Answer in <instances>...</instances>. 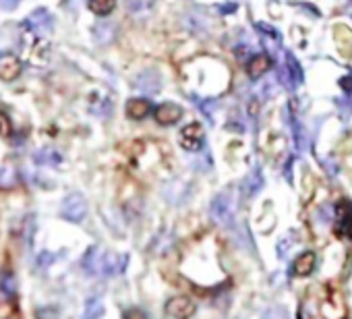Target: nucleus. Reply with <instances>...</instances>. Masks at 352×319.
I'll use <instances>...</instances> for the list:
<instances>
[{
    "label": "nucleus",
    "mask_w": 352,
    "mask_h": 319,
    "mask_svg": "<svg viewBox=\"0 0 352 319\" xmlns=\"http://www.w3.org/2000/svg\"><path fill=\"white\" fill-rule=\"evenodd\" d=\"M153 116H155V120L160 122V124H164V126H168V124H174V122H179L181 120V116H183V110H181V106H176V104H162V106H157V110L153 112Z\"/></svg>",
    "instance_id": "nucleus-8"
},
{
    "label": "nucleus",
    "mask_w": 352,
    "mask_h": 319,
    "mask_svg": "<svg viewBox=\"0 0 352 319\" xmlns=\"http://www.w3.org/2000/svg\"><path fill=\"white\" fill-rule=\"evenodd\" d=\"M166 311H168V315H172L174 319H189V317H193V313H195V305H193V300L187 298V296H174V298L168 300Z\"/></svg>",
    "instance_id": "nucleus-5"
},
{
    "label": "nucleus",
    "mask_w": 352,
    "mask_h": 319,
    "mask_svg": "<svg viewBox=\"0 0 352 319\" xmlns=\"http://www.w3.org/2000/svg\"><path fill=\"white\" fill-rule=\"evenodd\" d=\"M17 5H19V0H0V7H3L5 11H13Z\"/></svg>",
    "instance_id": "nucleus-24"
},
{
    "label": "nucleus",
    "mask_w": 352,
    "mask_h": 319,
    "mask_svg": "<svg viewBox=\"0 0 352 319\" xmlns=\"http://www.w3.org/2000/svg\"><path fill=\"white\" fill-rule=\"evenodd\" d=\"M143 3H145V0H126V7L135 13V11H139L143 7Z\"/></svg>",
    "instance_id": "nucleus-25"
},
{
    "label": "nucleus",
    "mask_w": 352,
    "mask_h": 319,
    "mask_svg": "<svg viewBox=\"0 0 352 319\" xmlns=\"http://www.w3.org/2000/svg\"><path fill=\"white\" fill-rule=\"evenodd\" d=\"M135 85H137V89H141V91H145V94H157L160 91V77L155 75V73H151V71H147V73H143L141 77H137V81H135Z\"/></svg>",
    "instance_id": "nucleus-13"
},
{
    "label": "nucleus",
    "mask_w": 352,
    "mask_h": 319,
    "mask_svg": "<svg viewBox=\"0 0 352 319\" xmlns=\"http://www.w3.org/2000/svg\"><path fill=\"white\" fill-rule=\"evenodd\" d=\"M87 7L96 13V15H110L116 7V0H87Z\"/></svg>",
    "instance_id": "nucleus-15"
},
{
    "label": "nucleus",
    "mask_w": 352,
    "mask_h": 319,
    "mask_svg": "<svg viewBox=\"0 0 352 319\" xmlns=\"http://www.w3.org/2000/svg\"><path fill=\"white\" fill-rule=\"evenodd\" d=\"M124 319H147V315L141 309H129L124 313Z\"/></svg>",
    "instance_id": "nucleus-22"
},
{
    "label": "nucleus",
    "mask_w": 352,
    "mask_h": 319,
    "mask_svg": "<svg viewBox=\"0 0 352 319\" xmlns=\"http://www.w3.org/2000/svg\"><path fill=\"white\" fill-rule=\"evenodd\" d=\"M104 315V305L100 298H89L87 305H85V313H83V319H100Z\"/></svg>",
    "instance_id": "nucleus-17"
},
{
    "label": "nucleus",
    "mask_w": 352,
    "mask_h": 319,
    "mask_svg": "<svg viewBox=\"0 0 352 319\" xmlns=\"http://www.w3.org/2000/svg\"><path fill=\"white\" fill-rule=\"evenodd\" d=\"M340 83H342V87H344L348 94H352V79H342Z\"/></svg>",
    "instance_id": "nucleus-26"
},
{
    "label": "nucleus",
    "mask_w": 352,
    "mask_h": 319,
    "mask_svg": "<svg viewBox=\"0 0 352 319\" xmlns=\"http://www.w3.org/2000/svg\"><path fill=\"white\" fill-rule=\"evenodd\" d=\"M126 263H129L126 255L106 253L100 247H91L83 257V267L87 270V274H104V276L122 274Z\"/></svg>",
    "instance_id": "nucleus-1"
},
{
    "label": "nucleus",
    "mask_w": 352,
    "mask_h": 319,
    "mask_svg": "<svg viewBox=\"0 0 352 319\" xmlns=\"http://www.w3.org/2000/svg\"><path fill=\"white\" fill-rule=\"evenodd\" d=\"M288 67H290V71H292V75H294V81H302V69L296 65V60H294L292 54H288Z\"/></svg>",
    "instance_id": "nucleus-20"
},
{
    "label": "nucleus",
    "mask_w": 352,
    "mask_h": 319,
    "mask_svg": "<svg viewBox=\"0 0 352 319\" xmlns=\"http://www.w3.org/2000/svg\"><path fill=\"white\" fill-rule=\"evenodd\" d=\"M181 145L185 149H189V151L201 149V145H204V129H201V124L193 122V124L185 126L181 131Z\"/></svg>",
    "instance_id": "nucleus-6"
},
{
    "label": "nucleus",
    "mask_w": 352,
    "mask_h": 319,
    "mask_svg": "<svg viewBox=\"0 0 352 319\" xmlns=\"http://www.w3.org/2000/svg\"><path fill=\"white\" fill-rule=\"evenodd\" d=\"M36 162L38 164H46V166H56L60 162V153L52 147H44L40 151H36Z\"/></svg>",
    "instance_id": "nucleus-14"
},
{
    "label": "nucleus",
    "mask_w": 352,
    "mask_h": 319,
    "mask_svg": "<svg viewBox=\"0 0 352 319\" xmlns=\"http://www.w3.org/2000/svg\"><path fill=\"white\" fill-rule=\"evenodd\" d=\"M261 187H263V179H261L259 173H255L253 177H249V181H247V193L249 195H257L261 191Z\"/></svg>",
    "instance_id": "nucleus-19"
},
{
    "label": "nucleus",
    "mask_w": 352,
    "mask_h": 319,
    "mask_svg": "<svg viewBox=\"0 0 352 319\" xmlns=\"http://www.w3.org/2000/svg\"><path fill=\"white\" fill-rule=\"evenodd\" d=\"M52 25H54V19L46 9H38L23 19V28L30 32H36V34H48L52 30Z\"/></svg>",
    "instance_id": "nucleus-3"
},
{
    "label": "nucleus",
    "mask_w": 352,
    "mask_h": 319,
    "mask_svg": "<svg viewBox=\"0 0 352 319\" xmlns=\"http://www.w3.org/2000/svg\"><path fill=\"white\" fill-rule=\"evenodd\" d=\"M149 110H151V104L147 100H143V98H135V100H129L126 102V114L131 118H135V120L145 118L149 114Z\"/></svg>",
    "instance_id": "nucleus-11"
},
{
    "label": "nucleus",
    "mask_w": 352,
    "mask_h": 319,
    "mask_svg": "<svg viewBox=\"0 0 352 319\" xmlns=\"http://www.w3.org/2000/svg\"><path fill=\"white\" fill-rule=\"evenodd\" d=\"M21 73V63L15 56H3L0 58V79L11 81Z\"/></svg>",
    "instance_id": "nucleus-9"
},
{
    "label": "nucleus",
    "mask_w": 352,
    "mask_h": 319,
    "mask_svg": "<svg viewBox=\"0 0 352 319\" xmlns=\"http://www.w3.org/2000/svg\"><path fill=\"white\" fill-rule=\"evenodd\" d=\"M87 214V204L83 199V195L79 193H71L69 197H65L63 206H60V216L69 222H81Z\"/></svg>",
    "instance_id": "nucleus-2"
},
{
    "label": "nucleus",
    "mask_w": 352,
    "mask_h": 319,
    "mask_svg": "<svg viewBox=\"0 0 352 319\" xmlns=\"http://www.w3.org/2000/svg\"><path fill=\"white\" fill-rule=\"evenodd\" d=\"M11 278H13L11 274H5V276H3V292H5L7 296H9V294H13V290H15V288H13V286H15V282H11V284H9V280H11Z\"/></svg>",
    "instance_id": "nucleus-21"
},
{
    "label": "nucleus",
    "mask_w": 352,
    "mask_h": 319,
    "mask_svg": "<svg viewBox=\"0 0 352 319\" xmlns=\"http://www.w3.org/2000/svg\"><path fill=\"white\" fill-rule=\"evenodd\" d=\"M270 67H272L270 56L259 54V56L251 58V63H249V67H247V73H249V77H251V79H259V77H263V75L267 73V69H270Z\"/></svg>",
    "instance_id": "nucleus-12"
},
{
    "label": "nucleus",
    "mask_w": 352,
    "mask_h": 319,
    "mask_svg": "<svg viewBox=\"0 0 352 319\" xmlns=\"http://www.w3.org/2000/svg\"><path fill=\"white\" fill-rule=\"evenodd\" d=\"M313 270H315V253H311V251L298 255L296 261L292 263V274L294 276H309Z\"/></svg>",
    "instance_id": "nucleus-10"
},
{
    "label": "nucleus",
    "mask_w": 352,
    "mask_h": 319,
    "mask_svg": "<svg viewBox=\"0 0 352 319\" xmlns=\"http://www.w3.org/2000/svg\"><path fill=\"white\" fill-rule=\"evenodd\" d=\"M261 319H290V317H288V311H286L284 307L274 305V307H270V309L263 313V317H261Z\"/></svg>",
    "instance_id": "nucleus-18"
},
{
    "label": "nucleus",
    "mask_w": 352,
    "mask_h": 319,
    "mask_svg": "<svg viewBox=\"0 0 352 319\" xmlns=\"http://www.w3.org/2000/svg\"><path fill=\"white\" fill-rule=\"evenodd\" d=\"M94 36H96V40H98L100 44H108V42H112V38H114V25L98 23V25L94 28Z\"/></svg>",
    "instance_id": "nucleus-16"
},
{
    "label": "nucleus",
    "mask_w": 352,
    "mask_h": 319,
    "mask_svg": "<svg viewBox=\"0 0 352 319\" xmlns=\"http://www.w3.org/2000/svg\"><path fill=\"white\" fill-rule=\"evenodd\" d=\"M350 3H352V0H350Z\"/></svg>",
    "instance_id": "nucleus-27"
},
{
    "label": "nucleus",
    "mask_w": 352,
    "mask_h": 319,
    "mask_svg": "<svg viewBox=\"0 0 352 319\" xmlns=\"http://www.w3.org/2000/svg\"><path fill=\"white\" fill-rule=\"evenodd\" d=\"M0 135H9V120H7V116L0 112Z\"/></svg>",
    "instance_id": "nucleus-23"
},
{
    "label": "nucleus",
    "mask_w": 352,
    "mask_h": 319,
    "mask_svg": "<svg viewBox=\"0 0 352 319\" xmlns=\"http://www.w3.org/2000/svg\"><path fill=\"white\" fill-rule=\"evenodd\" d=\"M336 216H338V220H336V230H338V234L350 236V239H352V204L342 201V204L338 206V210H336Z\"/></svg>",
    "instance_id": "nucleus-7"
},
{
    "label": "nucleus",
    "mask_w": 352,
    "mask_h": 319,
    "mask_svg": "<svg viewBox=\"0 0 352 319\" xmlns=\"http://www.w3.org/2000/svg\"><path fill=\"white\" fill-rule=\"evenodd\" d=\"M210 214H212V220L216 224H222V226H228L232 222V208H230V197L226 193L218 195L214 201H212V208H210Z\"/></svg>",
    "instance_id": "nucleus-4"
}]
</instances>
